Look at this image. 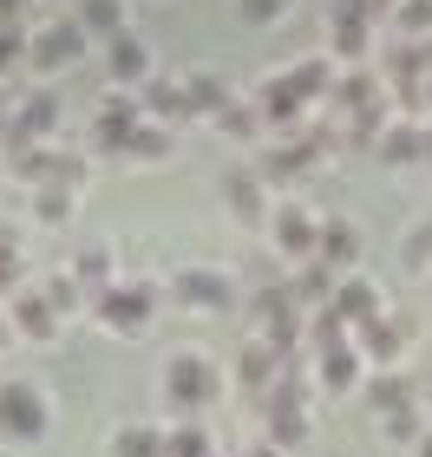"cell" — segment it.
Segmentation results:
<instances>
[{
  "instance_id": "obj_4",
  "label": "cell",
  "mask_w": 432,
  "mask_h": 457,
  "mask_svg": "<svg viewBox=\"0 0 432 457\" xmlns=\"http://www.w3.org/2000/svg\"><path fill=\"white\" fill-rule=\"evenodd\" d=\"M171 307H183V314H230L236 287L210 262H183V268H171Z\"/></svg>"
},
{
  "instance_id": "obj_10",
  "label": "cell",
  "mask_w": 432,
  "mask_h": 457,
  "mask_svg": "<svg viewBox=\"0 0 432 457\" xmlns=\"http://www.w3.org/2000/svg\"><path fill=\"white\" fill-rule=\"evenodd\" d=\"M7 320H13V334H20V340H33V346H53V340H59V327H66V320H59V307L39 295V287H20Z\"/></svg>"
},
{
  "instance_id": "obj_35",
  "label": "cell",
  "mask_w": 432,
  "mask_h": 457,
  "mask_svg": "<svg viewBox=\"0 0 432 457\" xmlns=\"http://www.w3.org/2000/svg\"><path fill=\"white\" fill-rule=\"evenodd\" d=\"M380 431H386L394 445H419V438H426V425H419V405H400V411H386V419H380Z\"/></svg>"
},
{
  "instance_id": "obj_41",
  "label": "cell",
  "mask_w": 432,
  "mask_h": 457,
  "mask_svg": "<svg viewBox=\"0 0 432 457\" xmlns=\"http://www.w3.org/2000/svg\"><path fill=\"white\" fill-rule=\"evenodd\" d=\"M242 457H282V451H275L269 438H262V445H250V451H242Z\"/></svg>"
},
{
  "instance_id": "obj_23",
  "label": "cell",
  "mask_w": 432,
  "mask_h": 457,
  "mask_svg": "<svg viewBox=\"0 0 432 457\" xmlns=\"http://www.w3.org/2000/svg\"><path fill=\"white\" fill-rule=\"evenodd\" d=\"M72 20H79L92 39H118V33H125V0H79Z\"/></svg>"
},
{
  "instance_id": "obj_16",
  "label": "cell",
  "mask_w": 432,
  "mask_h": 457,
  "mask_svg": "<svg viewBox=\"0 0 432 457\" xmlns=\"http://www.w3.org/2000/svg\"><path fill=\"white\" fill-rule=\"evenodd\" d=\"M367 27H374V7H367V0H335V53L341 59L367 53Z\"/></svg>"
},
{
  "instance_id": "obj_39",
  "label": "cell",
  "mask_w": 432,
  "mask_h": 457,
  "mask_svg": "<svg viewBox=\"0 0 432 457\" xmlns=\"http://www.w3.org/2000/svg\"><path fill=\"white\" fill-rule=\"evenodd\" d=\"M13 20H27V0H0V27H13Z\"/></svg>"
},
{
  "instance_id": "obj_2",
  "label": "cell",
  "mask_w": 432,
  "mask_h": 457,
  "mask_svg": "<svg viewBox=\"0 0 432 457\" xmlns=\"http://www.w3.org/2000/svg\"><path fill=\"white\" fill-rule=\"evenodd\" d=\"M157 281H144V275H131V281H112V287H98L92 295V320L106 327V334H144L151 327V314H157Z\"/></svg>"
},
{
  "instance_id": "obj_18",
  "label": "cell",
  "mask_w": 432,
  "mask_h": 457,
  "mask_svg": "<svg viewBox=\"0 0 432 457\" xmlns=\"http://www.w3.org/2000/svg\"><path fill=\"white\" fill-rule=\"evenodd\" d=\"M327 307H335L347 327H360V320H374V314H380V287H374V281H360V275H341V281H335V301H327Z\"/></svg>"
},
{
  "instance_id": "obj_42",
  "label": "cell",
  "mask_w": 432,
  "mask_h": 457,
  "mask_svg": "<svg viewBox=\"0 0 432 457\" xmlns=\"http://www.w3.org/2000/svg\"><path fill=\"white\" fill-rule=\"evenodd\" d=\"M413 457H432V431H426V438H419V445H413Z\"/></svg>"
},
{
  "instance_id": "obj_30",
  "label": "cell",
  "mask_w": 432,
  "mask_h": 457,
  "mask_svg": "<svg viewBox=\"0 0 432 457\" xmlns=\"http://www.w3.org/2000/svg\"><path fill=\"white\" fill-rule=\"evenodd\" d=\"M39 295H47V301L59 307V320H72L79 307H92V295H86V287H79V281L66 275V268H59V275H47V287H39Z\"/></svg>"
},
{
  "instance_id": "obj_43",
  "label": "cell",
  "mask_w": 432,
  "mask_h": 457,
  "mask_svg": "<svg viewBox=\"0 0 432 457\" xmlns=\"http://www.w3.org/2000/svg\"><path fill=\"white\" fill-rule=\"evenodd\" d=\"M7 340H13V320H7V314H0V346H7Z\"/></svg>"
},
{
  "instance_id": "obj_13",
  "label": "cell",
  "mask_w": 432,
  "mask_h": 457,
  "mask_svg": "<svg viewBox=\"0 0 432 457\" xmlns=\"http://www.w3.org/2000/svg\"><path fill=\"white\" fill-rule=\"evenodd\" d=\"M380 163H394V170H406V163H432V131H419V124H386V131L374 137Z\"/></svg>"
},
{
  "instance_id": "obj_28",
  "label": "cell",
  "mask_w": 432,
  "mask_h": 457,
  "mask_svg": "<svg viewBox=\"0 0 432 457\" xmlns=\"http://www.w3.org/2000/svg\"><path fill=\"white\" fill-rule=\"evenodd\" d=\"M367 405H374L380 419H386V411H400V405H413V379H406V372H394V366H386L380 379L367 386Z\"/></svg>"
},
{
  "instance_id": "obj_8",
  "label": "cell",
  "mask_w": 432,
  "mask_h": 457,
  "mask_svg": "<svg viewBox=\"0 0 432 457\" xmlns=\"http://www.w3.org/2000/svg\"><path fill=\"white\" fill-rule=\"evenodd\" d=\"M223 203H230L236 222L269 228V210H275V203H269V183H262L256 170H242V163H236V170H223Z\"/></svg>"
},
{
  "instance_id": "obj_22",
  "label": "cell",
  "mask_w": 432,
  "mask_h": 457,
  "mask_svg": "<svg viewBox=\"0 0 432 457\" xmlns=\"http://www.w3.org/2000/svg\"><path fill=\"white\" fill-rule=\"evenodd\" d=\"M112 457H164V425H144V419L118 425L112 431Z\"/></svg>"
},
{
  "instance_id": "obj_9",
  "label": "cell",
  "mask_w": 432,
  "mask_h": 457,
  "mask_svg": "<svg viewBox=\"0 0 432 457\" xmlns=\"http://www.w3.org/2000/svg\"><path fill=\"white\" fill-rule=\"evenodd\" d=\"M138 105H144V118H151V124H183V118H197L191 86L171 79V72H151V79H144V86H138Z\"/></svg>"
},
{
  "instance_id": "obj_29",
  "label": "cell",
  "mask_w": 432,
  "mask_h": 457,
  "mask_svg": "<svg viewBox=\"0 0 432 457\" xmlns=\"http://www.w3.org/2000/svg\"><path fill=\"white\" fill-rule=\"evenodd\" d=\"M335 105H341L347 118H360V112L380 105V86H374L367 72H347V79H335Z\"/></svg>"
},
{
  "instance_id": "obj_6",
  "label": "cell",
  "mask_w": 432,
  "mask_h": 457,
  "mask_svg": "<svg viewBox=\"0 0 432 457\" xmlns=\"http://www.w3.org/2000/svg\"><path fill=\"white\" fill-rule=\"evenodd\" d=\"M144 124V105H138V92H106L98 98V112H92V151L98 157H125V144H131V131Z\"/></svg>"
},
{
  "instance_id": "obj_44",
  "label": "cell",
  "mask_w": 432,
  "mask_h": 457,
  "mask_svg": "<svg viewBox=\"0 0 432 457\" xmlns=\"http://www.w3.org/2000/svg\"><path fill=\"white\" fill-rule=\"evenodd\" d=\"M426 105H432V72H426Z\"/></svg>"
},
{
  "instance_id": "obj_5",
  "label": "cell",
  "mask_w": 432,
  "mask_h": 457,
  "mask_svg": "<svg viewBox=\"0 0 432 457\" xmlns=\"http://www.w3.org/2000/svg\"><path fill=\"white\" fill-rule=\"evenodd\" d=\"M86 46H92V33L79 27L72 13H59V20H47V27H33V46H27V66L33 72H66V66H79L86 59Z\"/></svg>"
},
{
  "instance_id": "obj_32",
  "label": "cell",
  "mask_w": 432,
  "mask_h": 457,
  "mask_svg": "<svg viewBox=\"0 0 432 457\" xmlns=\"http://www.w3.org/2000/svg\"><path fill=\"white\" fill-rule=\"evenodd\" d=\"M164 457H216V445L203 425H171L164 431Z\"/></svg>"
},
{
  "instance_id": "obj_31",
  "label": "cell",
  "mask_w": 432,
  "mask_h": 457,
  "mask_svg": "<svg viewBox=\"0 0 432 457\" xmlns=\"http://www.w3.org/2000/svg\"><path fill=\"white\" fill-rule=\"evenodd\" d=\"M183 86H191L197 118H216L223 105H230V92H223V79H216V72H183Z\"/></svg>"
},
{
  "instance_id": "obj_25",
  "label": "cell",
  "mask_w": 432,
  "mask_h": 457,
  "mask_svg": "<svg viewBox=\"0 0 432 457\" xmlns=\"http://www.w3.org/2000/svg\"><path fill=\"white\" fill-rule=\"evenodd\" d=\"M27 210H33L39 228H66L72 210H79V196L72 190H27Z\"/></svg>"
},
{
  "instance_id": "obj_21",
  "label": "cell",
  "mask_w": 432,
  "mask_h": 457,
  "mask_svg": "<svg viewBox=\"0 0 432 457\" xmlns=\"http://www.w3.org/2000/svg\"><path fill=\"white\" fill-rule=\"evenodd\" d=\"M426 72H432V39H406V46L386 53V79L394 86H426Z\"/></svg>"
},
{
  "instance_id": "obj_3",
  "label": "cell",
  "mask_w": 432,
  "mask_h": 457,
  "mask_svg": "<svg viewBox=\"0 0 432 457\" xmlns=\"http://www.w3.org/2000/svg\"><path fill=\"white\" fill-rule=\"evenodd\" d=\"M53 431V405L33 379H0V445H39Z\"/></svg>"
},
{
  "instance_id": "obj_33",
  "label": "cell",
  "mask_w": 432,
  "mask_h": 457,
  "mask_svg": "<svg viewBox=\"0 0 432 457\" xmlns=\"http://www.w3.org/2000/svg\"><path fill=\"white\" fill-rule=\"evenodd\" d=\"M27 46H33L27 20H13V27H0V79H7L13 66H27Z\"/></svg>"
},
{
  "instance_id": "obj_26",
  "label": "cell",
  "mask_w": 432,
  "mask_h": 457,
  "mask_svg": "<svg viewBox=\"0 0 432 457\" xmlns=\"http://www.w3.org/2000/svg\"><path fill=\"white\" fill-rule=\"evenodd\" d=\"M269 445L275 451L308 445V405H269Z\"/></svg>"
},
{
  "instance_id": "obj_11",
  "label": "cell",
  "mask_w": 432,
  "mask_h": 457,
  "mask_svg": "<svg viewBox=\"0 0 432 457\" xmlns=\"http://www.w3.org/2000/svg\"><path fill=\"white\" fill-rule=\"evenodd\" d=\"M106 72H112L118 92H138L144 79H151V46H144V39L125 27L118 39H106Z\"/></svg>"
},
{
  "instance_id": "obj_27",
  "label": "cell",
  "mask_w": 432,
  "mask_h": 457,
  "mask_svg": "<svg viewBox=\"0 0 432 457\" xmlns=\"http://www.w3.org/2000/svg\"><path fill=\"white\" fill-rule=\"evenodd\" d=\"M210 124H216L223 137H236V144H256V137H262V112H256V105H242V98H230V105H223Z\"/></svg>"
},
{
  "instance_id": "obj_15",
  "label": "cell",
  "mask_w": 432,
  "mask_h": 457,
  "mask_svg": "<svg viewBox=\"0 0 432 457\" xmlns=\"http://www.w3.org/2000/svg\"><path fill=\"white\" fill-rule=\"evenodd\" d=\"M282 366H288V360H282L275 346H262V340H250V346L236 353V386H242V392H262V399H269V386L282 379Z\"/></svg>"
},
{
  "instance_id": "obj_7",
  "label": "cell",
  "mask_w": 432,
  "mask_h": 457,
  "mask_svg": "<svg viewBox=\"0 0 432 457\" xmlns=\"http://www.w3.org/2000/svg\"><path fill=\"white\" fill-rule=\"evenodd\" d=\"M315 236H321V222L308 216L301 203H275V210H269V242H275V255L315 262Z\"/></svg>"
},
{
  "instance_id": "obj_38",
  "label": "cell",
  "mask_w": 432,
  "mask_h": 457,
  "mask_svg": "<svg viewBox=\"0 0 432 457\" xmlns=\"http://www.w3.org/2000/svg\"><path fill=\"white\" fill-rule=\"evenodd\" d=\"M282 7H288V0H236V20H242V27H269Z\"/></svg>"
},
{
  "instance_id": "obj_14",
  "label": "cell",
  "mask_w": 432,
  "mask_h": 457,
  "mask_svg": "<svg viewBox=\"0 0 432 457\" xmlns=\"http://www.w3.org/2000/svg\"><path fill=\"white\" fill-rule=\"evenodd\" d=\"M315 262H327L335 275H354V262H360V228L354 222H321V236H315Z\"/></svg>"
},
{
  "instance_id": "obj_20",
  "label": "cell",
  "mask_w": 432,
  "mask_h": 457,
  "mask_svg": "<svg viewBox=\"0 0 432 457\" xmlns=\"http://www.w3.org/2000/svg\"><path fill=\"white\" fill-rule=\"evenodd\" d=\"M335 268H327V262H301L295 268V281H288V295H295V307H301V314H315V307H327V301H335Z\"/></svg>"
},
{
  "instance_id": "obj_40",
  "label": "cell",
  "mask_w": 432,
  "mask_h": 457,
  "mask_svg": "<svg viewBox=\"0 0 432 457\" xmlns=\"http://www.w3.org/2000/svg\"><path fill=\"white\" fill-rule=\"evenodd\" d=\"M7 124H13V98L0 92V137H7Z\"/></svg>"
},
{
  "instance_id": "obj_19",
  "label": "cell",
  "mask_w": 432,
  "mask_h": 457,
  "mask_svg": "<svg viewBox=\"0 0 432 457\" xmlns=\"http://www.w3.org/2000/svg\"><path fill=\"white\" fill-rule=\"evenodd\" d=\"M360 353H354V340H347V346H335V353H315V386L321 392H354L360 386Z\"/></svg>"
},
{
  "instance_id": "obj_24",
  "label": "cell",
  "mask_w": 432,
  "mask_h": 457,
  "mask_svg": "<svg viewBox=\"0 0 432 457\" xmlns=\"http://www.w3.org/2000/svg\"><path fill=\"white\" fill-rule=\"evenodd\" d=\"M171 151H177L171 124H151V118H144L138 131H131V144H125V157H131V163H164Z\"/></svg>"
},
{
  "instance_id": "obj_37",
  "label": "cell",
  "mask_w": 432,
  "mask_h": 457,
  "mask_svg": "<svg viewBox=\"0 0 432 457\" xmlns=\"http://www.w3.org/2000/svg\"><path fill=\"white\" fill-rule=\"evenodd\" d=\"M400 27H406V39H432V0H400Z\"/></svg>"
},
{
  "instance_id": "obj_12",
  "label": "cell",
  "mask_w": 432,
  "mask_h": 457,
  "mask_svg": "<svg viewBox=\"0 0 432 457\" xmlns=\"http://www.w3.org/2000/svg\"><path fill=\"white\" fill-rule=\"evenodd\" d=\"M400 346H406V327H400L394 314H374V320L354 327V353H360L367 366H380V372L400 360Z\"/></svg>"
},
{
  "instance_id": "obj_34",
  "label": "cell",
  "mask_w": 432,
  "mask_h": 457,
  "mask_svg": "<svg viewBox=\"0 0 432 457\" xmlns=\"http://www.w3.org/2000/svg\"><path fill=\"white\" fill-rule=\"evenodd\" d=\"M400 262L413 268V275H426V268H432V222H413V228H406V242H400Z\"/></svg>"
},
{
  "instance_id": "obj_36",
  "label": "cell",
  "mask_w": 432,
  "mask_h": 457,
  "mask_svg": "<svg viewBox=\"0 0 432 457\" xmlns=\"http://www.w3.org/2000/svg\"><path fill=\"white\" fill-rule=\"evenodd\" d=\"M20 275H27L20 242H13V228H0V295H20Z\"/></svg>"
},
{
  "instance_id": "obj_17",
  "label": "cell",
  "mask_w": 432,
  "mask_h": 457,
  "mask_svg": "<svg viewBox=\"0 0 432 457\" xmlns=\"http://www.w3.org/2000/svg\"><path fill=\"white\" fill-rule=\"evenodd\" d=\"M66 275L86 287V295H98V287H112V281H118V262H112V248H106V242H86V248H72Z\"/></svg>"
},
{
  "instance_id": "obj_1",
  "label": "cell",
  "mask_w": 432,
  "mask_h": 457,
  "mask_svg": "<svg viewBox=\"0 0 432 457\" xmlns=\"http://www.w3.org/2000/svg\"><path fill=\"white\" fill-rule=\"evenodd\" d=\"M157 392H164V405H171V419H177V425H197L203 411L223 399V372H216L210 353L183 346V353H171V360H164Z\"/></svg>"
}]
</instances>
